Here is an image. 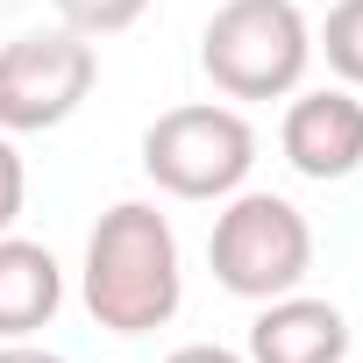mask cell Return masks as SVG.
Wrapping results in <instances>:
<instances>
[{
  "instance_id": "3",
  "label": "cell",
  "mask_w": 363,
  "mask_h": 363,
  "mask_svg": "<svg viewBox=\"0 0 363 363\" xmlns=\"http://www.w3.org/2000/svg\"><path fill=\"white\" fill-rule=\"evenodd\" d=\"M143 171L171 200H228L257 171V128L235 100H186L143 128Z\"/></svg>"
},
{
  "instance_id": "10",
  "label": "cell",
  "mask_w": 363,
  "mask_h": 363,
  "mask_svg": "<svg viewBox=\"0 0 363 363\" xmlns=\"http://www.w3.org/2000/svg\"><path fill=\"white\" fill-rule=\"evenodd\" d=\"M50 8H57V22H65V29H79V36H93V43H100V36L135 29L150 0H50Z\"/></svg>"
},
{
  "instance_id": "9",
  "label": "cell",
  "mask_w": 363,
  "mask_h": 363,
  "mask_svg": "<svg viewBox=\"0 0 363 363\" xmlns=\"http://www.w3.org/2000/svg\"><path fill=\"white\" fill-rule=\"evenodd\" d=\"M313 50L328 57V72L342 86H363V0H335L328 22L313 29Z\"/></svg>"
},
{
  "instance_id": "11",
  "label": "cell",
  "mask_w": 363,
  "mask_h": 363,
  "mask_svg": "<svg viewBox=\"0 0 363 363\" xmlns=\"http://www.w3.org/2000/svg\"><path fill=\"white\" fill-rule=\"evenodd\" d=\"M22 207H29V164H22L15 135H0V235L22 221Z\"/></svg>"
},
{
  "instance_id": "2",
  "label": "cell",
  "mask_w": 363,
  "mask_h": 363,
  "mask_svg": "<svg viewBox=\"0 0 363 363\" xmlns=\"http://www.w3.org/2000/svg\"><path fill=\"white\" fill-rule=\"evenodd\" d=\"M313 65V22L299 0H221L200 29V72L221 100H292Z\"/></svg>"
},
{
  "instance_id": "12",
  "label": "cell",
  "mask_w": 363,
  "mask_h": 363,
  "mask_svg": "<svg viewBox=\"0 0 363 363\" xmlns=\"http://www.w3.org/2000/svg\"><path fill=\"white\" fill-rule=\"evenodd\" d=\"M164 363H250L242 349H221V342H186V349H171Z\"/></svg>"
},
{
  "instance_id": "13",
  "label": "cell",
  "mask_w": 363,
  "mask_h": 363,
  "mask_svg": "<svg viewBox=\"0 0 363 363\" xmlns=\"http://www.w3.org/2000/svg\"><path fill=\"white\" fill-rule=\"evenodd\" d=\"M0 363H65L57 349H36V342H0Z\"/></svg>"
},
{
  "instance_id": "1",
  "label": "cell",
  "mask_w": 363,
  "mask_h": 363,
  "mask_svg": "<svg viewBox=\"0 0 363 363\" xmlns=\"http://www.w3.org/2000/svg\"><path fill=\"white\" fill-rule=\"evenodd\" d=\"M79 299H86L93 328H107L121 342L157 335L186 299V257H178L171 214H157L150 200H114L86 235Z\"/></svg>"
},
{
  "instance_id": "8",
  "label": "cell",
  "mask_w": 363,
  "mask_h": 363,
  "mask_svg": "<svg viewBox=\"0 0 363 363\" xmlns=\"http://www.w3.org/2000/svg\"><path fill=\"white\" fill-rule=\"evenodd\" d=\"M65 306V264L29 242V235H0V342H29L57 320Z\"/></svg>"
},
{
  "instance_id": "7",
  "label": "cell",
  "mask_w": 363,
  "mask_h": 363,
  "mask_svg": "<svg viewBox=\"0 0 363 363\" xmlns=\"http://www.w3.org/2000/svg\"><path fill=\"white\" fill-rule=\"evenodd\" d=\"M250 363H349V313L313 292H278L250 320Z\"/></svg>"
},
{
  "instance_id": "6",
  "label": "cell",
  "mask_w": 363,
  "mask_h": 363,
  "mask_svg": "<svg viewBox=\"0 0 363 363\" xmlns=\"http://www.w3.org/2000/svg\"><path fill=\"white\" fill-rule=\"evenodd\" d=\"M278 150L299 178L313 186H342V178L363 171V100L356 86H313L292 93L285 121H278Z\"/></svg>"
},
{
  "instance_id": "4",
  "label": "cell",
  "mask_w": 363,
  "mask_h": 363,
  "mask_svg": "<svg viewBox=\"0 0 363 363\" xmlns=\"http://www.w3.org/2000/svg\"><path fill=\"white\" fill-rule=\"evenodd\" d=\"M207 264H214V285L228 299H278V292H299L306 271H313V228L306 214L285 200V193H228L221 214H214V235H207Z\"/></svg>"
},
{
  "instance_id": "5",
  "label": "cell",
  "mask_w": 363,
  "mask_h": 363,
  "mask_svg": "<svg viewBox=\"0 0 363 363\" xmlns=\"http://www.w3.org/2000/svg\"><path fill=\"white\" fill-rule=\"evenodd\" d=\"M100 79V50L79 29H29L0 43V135H43L65 128Z\"/></svg>"
}]
</instances>
